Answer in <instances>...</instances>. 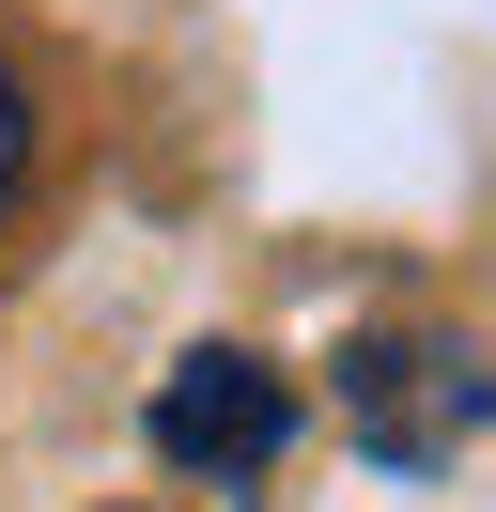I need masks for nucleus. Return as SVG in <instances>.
I'll return each instance as SVG.
<instances>
[{
    "instance_id": "2",
    "label": "nucleus",
    "mask_w": 496,
    "mask_h": 512,
    "mask_svg": "<svg viewBox=\"0 0 496 512\" xmlns=\"http://www.w3.org/2000/svg\"><path fill=\"white\" fill-rule=\"evenodd\" d=\"M279 435H295V388H279L248 342H186L171 357V388H155V466H186V481H264Z\"/></svg>"
},
{
    "instance_id": "3",
    "label": "nucleus",
    "mask_w": 496,
    "mask_h": 512,
    "mask_svg": "<svg viewBox=\"0 0 496 512\" xmlns=\"http://www.w3.org/2000/svg\"><path fill=\"white\" fill-rule=\"evenodd\" d=\"M16 187H31V78H16V47H0V218H16Z\"/></svg>"
},
{
    "instance_id": "1",
    "label": "nucleus",
    "mask_w": 496,
    "mask_h": 512,
    "mask_svg": "<svg viewBox=\"0 0 496 512\" xmlns=\"http://www.w3.org/2000/svg\"><path fill=\"white\" fill-rule=\"evenodd\" d=\"M341 435L388 481H434L450 450L496 435V357L465 342V326H372V342L341 357Z\"/></svg>"
}]
</instances>
